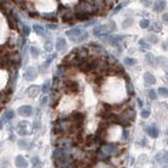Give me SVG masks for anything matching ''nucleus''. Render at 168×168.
I'll return each instance as SVG.
<instances>
[{
  "instance_id": "obj_1",
  "label": "nucleus",
  "mask_w": 168,
  "mask_h": 168,
  "mask_svg": "<svg viewBox=\"0 0 168 168\" xmlns=\"http://www.w3.org/2000/svg\"><path fill=\"white\" fill-rule=\"evenodd\" d=\"M71 123L69 120H60L56 124V131L58 133H66L71 129Z\"/></svg>"
},
{
  "instance_id": "obj_2",
  "label": "nucleus",
  "mask_w": 168,
  "mask_h": 168,
  "mask_svg": "<svg viewBox=\"0 0 168 168\" xmlns=\"http://www.w3.org/2000/svg\"><path fill=\"white\" fill-rule=\"evenodd\" d=\"M101 151H103L107 157H108V155H113L118 153V151H119V146L116 145V144H105L104 146H102Z\"/></svg>"
},
{
  "instance_id": "obj_3",
  "label": "nucleus",
  "mask_w": 168,
  "mask_h": 168,
  "mask_svg": "<svg viewBox=\"0 0 168 168\" xmlns=\"http://www.w3.org/2000/svg\"><path fill=\"white\" fill-rule=\"evenodd\" d=\"M133 118H135V111H133V109H127V111L122 115L121 121L123 122L125 125L126 124L128 125V124L133 120Z\"/></svg>"
},
{
  "instance_id": "obj_4",
  "label": "nucleus",
  "mask_w": 168,
  "mask_h": 168,
  "mask_svg": "<svg viewBox=\"0 0 168 168\" xmlns=\"http://www.w3.org/2000/svg\"><path fill=\"white\" fill-rule=\"evenodd\" d=\"M23 78H24L27 81H34V80L37 78V71H36L35 67L31 66L25 71V73L23 74Z\"/></svg>"
},
{
  "instance_id": "obj_5",
  "label": "nucleus",
  "mask_w": 168,
  "mask_h": 168,
  "mask_svg": "<svg viewBox=\"0 0 168 168\" xmlns=\"http://www.w3.org/2000/svg\"><path fill=\"white\" fill-rule=\"evenodd\" d=\"M18 113H19L21 117H29L33 113V107L29 106V105H22L18 108Z\"/></svg>"
},
{
  "instance_id": "obj_6",
  "label": "nucleus",
  "mask_w": 168,
  "mask_h": 168,
  "mask_svg": "<svg viewBox=\"0 0 168 168\" xmlns=\"http://www.w3.org/2000/svg\"><path fill=\"white\" fill-rule=\"evenodd\" d=\"M113 27H111V25H99V27H96L95 29H94V35L95 36H100L102 35V34L106 33V32H109V31H113Z\"/></svg>"
},
{
  "instance_id": "obj_7",
  "label": "nucleus",
  "mask_w": 168,
  "mask_h": 168,
  "mask_svg": "<svg viewBox=\"0 0 168 168\" xmlns=\"http://www.w3.org/2000/svg\"><path fill=\"white\" fill-rule=\"evenodd\" d=\"M83 32H84V29H81V27H75V29H69L67 32H65V34H66L67 37L71 38V40H74L75 38H77L78 36L81 35Z\"/></svg>"
},
{
  "instance_id": "obj_8",
  "label": "nucleus",
  "mask_w": 168,
  "mask_h": 168,
  "mask_svg": "<svg viewBox=\"0 0 168 168\" xmlns=\"http://www.w3.org/2000/svg\"><path fill=\"white\" fill-rule=\"evenodd\" d=\"M65 88L67 89V91H71V93H77L79 91V84L76 81H66L64 83Z\"/></svg>"
},
{
  "instance_id": "obj_9",
  "label": "nucleus",
  "mask_w": 168,
  "mask_h": 168,
  "mask_svg": "<svg viewBox=\"0 0 168 168\" xmlns=\"http://www.w3.org/2000/svg\"><path fill=\"white\" fill-rule=\"evenodd\" d=\"M39 91H40V87L38 86V85H32V86H29V88H27V96H29V98L34 99V98H36L39 95Z\"/></svg>"
},
{
  "instance_id": "obj_10",
  "label": "nucleus",
  "mask_w": 168,
  "mask_h": 168,
  "mask_svg": "<svg viewBox=\"0 0 168 168\" xmlns=\"http://www.w3.org/2000/svg\"><path fill=\"white\" fill-rule=\"evenodd\" d=\"M15 165L17 166L18 168H27L29 163H27V161L25 160L24 157H22V155H17L15 159Z\"/></svg>"
},
{
  "instance_id": "obj_11",
  "label": "nucleus",
  "mask_w": 168,
  "mask_h": 168,
  "mask_svg": "<svg viewBox=\"0 0 168 168\" xmlns=\"http://www.w3.org/2000/svg\"><path fill=\"white\" fill-rule=\"evenodd\" d=\"M27 127H29V122L22 121L18 124V133L20 136L27 135Z\"/></svg>"
},
{
  "instance_id": "obj_12",
  "label": "nucleus",
  "mask_w": 168,
  "mask_h": 168,
  "mask_svg": "<svg viewBox=\"0 0 168 168\" xmlns=\"http://www.w3.org/2000/svg\"><path fill=\"white\" fill-rule=\"evenodd\" d=\"M66 40L63 37H59L56 41V49L57 52H62L64 51V49L66 47Z\"/></svg>"
},
{
  "instance_id": "obj_13",
  "label": "nucleus",
  "mask_w": 168,
  "mask_h": 168,
  "mask_svg": "<svg viewBox=\"0 0 168 168\" xmlns=\"http://www.w3.org/2000/svg\"><path fill=\"white\" fill-rule=\"evenodd\" d=\"M155 160H157L158 163L161 164V165H165V164L168 163V155L165 153H161L155 155Z\"/></svg>"
},
{
  "instance_id": "obj_14",
  "label": "nucleus",
  "mask_w": 168,
  "mask_h": 168,
  "mask_svg": "<svg viewBox=\"0 0 168 168\" xmlns=\"http://www.w3.org/2000/svg\"><path fill=\"white\" fill-rule=\"evenodd\" d=\"M147 131H148V135L150 136L151 138H158L159 137V129H158V127L155 125L150 126Z\"/></svg>"
},
{
  "instance_id": "obj_15",
  "label": "nucleus",
  "mask_w": 168,
  "mask_h": 168,
  "mask_svg": "<svg viewBox=\"0 0 168 168\" xmlns=\"http://www.w3.org/2000/svg\"><path fill=\"white\" fill-rule=\"evenodd\" d=\"M87 38H88V34L84 31L81 35L78 36L77 38H75V39L71 40V41L75 42V43H80V42H83V41H85V40H87Z\"/></svg>"
},
{
  "instance_id": "obj_16",
  "label": "nucleus",
  "mask_w": 168,
  "mask_h": 168,
  "mask_svg": "<svg viewBox=\"0 0 168 168\" xmlns=\"http://www.w3.org/2000/svg\"><path fill=\"white\" fill-rule=\"evenodd\" d=\"M33 29H34V32H35L37 35H39V36H44V34H45V32H44V29L41 27V25H39V24H34L33 25Z\"/></svg>"
},
{
  "instance_id": "obj_17",
  "label": "nucleus",
  "mask_w": 168,
  "mask_h": 168,
  "mask_svg": "<svg viewBox=\"0 0 168 168\" xmlns=\"http://www.w3.org/2000/svg\"><path fill=\"white\" fill-rule=\"evenodd\" d=\"M165 7V1L164 0H158L157 2H155V7H153V10L157 12H160Z\"/></svg>"
},
{
  "instance_id": "obj_18",
  "label": "nucleus",
  "mask_w": 168,
  "mask_h": 168,
  "mask_svg": "<svg viewBox=\"0 0 168 168\" xmlns=\"http://www.w3.org/2000/svg\"><path fill=\"white\" fill-rule=\"evenodd\" d=\"M29 54H31V56L33 58H38L39 57V55H40V51H39V49L38 47H36V46H31L29 47Z\"/></svg>"
},
{
  "instance_id": "obj_19",
  "label": "nucleus",
  "mask_w": 168,
  "mask_h": 168,
  "mask_svg": "<svg viewBox=\"0 0 168 168\" xmlns=\"http://www.w3.org/2000/svg\"><path fill=\"white\" fill-rule=\"evenodd\" d=\"M59 145L61 148H67V147H69V145H71V141H69V139L63 138V139H61L59 141Z\"/></svg>"
},
{
  "instance_id": "obj_20",
  "label": "nucleus",
  "mask_w": 168,
  "mask_h": 168,
  "mask_svg": "<svg viewBox=\"0 0 168 168\" xmlns=\"http://www.w3.org/2000/svg\"><path fill=\"white\" fill-rule=\"evenodd\" d=\"M56 56H57V54H53L52 56H49V58H47L46 61H45L44 63H43V66H42V67H43L44 69H46L47 67L49 66V64L52 63V61H53V60L56 58Z\"/></svg>"
},
{
  "instance_id": "obj_21",
  "label": "nucleus",
  "mask_w": 168,
  "mask_h": 168,
  "mask_svg": "<svg viewBox=\"0 0 168 168\" xmlns=\"http://www.w3.org/2000/svg\"><path fill=\"white\" fill-rule=\"evenodd\" d=\"M144 80L147 84H153L155 82V79L151 75H149L148 73H146V75L144 76Z\"/></svg>"
},
{
  "instance_id": "obj_22",
  "label": "nucleus",
  "mask_w": 168,
  "mask_h": 168,
  "mask_svg": "<svg viewBox=\"0 0 168 168\" xmlns=\"http://www.w3.org/2000/svg\"><path fill=\"white\" fill-rule=\"evenodd\" d=\"M14 117H15V111H7V113H4V119L5 120H12L14 119Z\"/></svg>"
},
{
  "instance_id": "obj_23",
  "label": "nucleus",
  "mask_w": 168,
  "mask_h": 168,
  "mask_svg": "<svg viewBox=\"0 0 168 168\" xmlns=\"http://www.w3.org/2000/svg\"><path fill=\"white\" fill-rule=\"evenodd\" d=\"M44 49H45V51L49 52V53L52 52V49H53V42H52L51 40H47L44 43Z\"/></svg>"
},
{
  "instance_id": "obj_24",
  "label": "nucleus",
  "mask_w": 168,
  "mask_h": 168,
  "mask_svg": "<svg viewBox=\"0 0 168 168\" xmlns=\"http://www.w3.org/2000/svg\"><path fill=\"white\" fill-rule=\"evenodd\" d=\"M49 88H51V81H45L44 84H43V86H42V91L44 94H46L49 91Z\"/></svg>"
},
{
  "instance_id": "obj_25",
  "label": "nucleus",
  "mask_w": 168,
  "mask_h": 168,
  "mask_svg": "<svg viewBox=\"0 0 168 168\" xmlns=\"http://www.w3.org/2000/svg\"><path fill=\"white\" fill-rule=\"evenodd\" d=\"M124 63H125L126 65L131 66V65H135L137 62H136V60L133 59V58H125V59H124Z\"/></svg>"
},
{
  "instance_id": "obj_26",
  "label": "nucleus",
  "mask_w": 168,
  "mask_h": 168,
  "mask_svg": "<svg viewBox=\"0 0 168 168\" xmlns=\"http://www.w3.org/2000/svg\"><path fill=\"white\" fill-rule=\"evenodd\" d=\"M18 145H19L20 148H27V141L24 139H21L18 141Z\"/></svg>"
},
{
  "instance_id": "obj_27",
  "label": "nucleus",
  "mask_w": 168,
  "mask_h": 168,
  "mask_svg": "<svg viewBox=\"0 0 168 168\" xmlns=\"http://www.w3.org/2000/svg\"><path fill=\"white\" fill-rule=\"evenodd\" d=\"M131 24H133V19L128 18V19L124 20V22H123V27H124V29H126V27H130Z\"/></svg>"
},
{
  "instance_id": "obj_28",
  "label": "nucleus",
  "mask_w": 168,
  "mask_h": 168,
  "mask_svg": "<svg viewBox=\"0 0 168 168\" xmlns=\"http://www.w3.org/2000/svg\"><path fill=\"white\" fill-rule=\"evenodd\" d=\"M22 32H23V34L24 35H29V33H31V27H29V25H27V24H23L22 25Z\"/></svg>"
},
{
  "instance_id": "obj_29",
  "label": "nucleus",
  "mask_w": 168,
  "mask_h": 168,
  "mask_svg": "<svg viewBox=\"0 0 168 168\" xmlns=\"http://www.w3.org/2000/svg\"><path fill=\"white\" fill-rule=\"evenodd\" d=\"M140 25H141V27H143V29H146V27H149L148 20L142 19L141 21H140Z\"/></svg>"
},
{
  "instance_id": "obj_30",
  "label": "nucleus",
  "mask_w": 168,
  "mask_h": 168,
  "mask_svg": "<svg viewBox=\"0 0 168 168\" xmlns=\"http://www.w3.org/2000/svg\"><path fill=\"white\" fill-rule=\"evenodd\" d=\"M159 94L161 96H163V97H168V91L166 88H164V87L159 89Z\"/></svg>"
},
{
  "instance_id": "obj_31",
  "label": "nucleus",
  "mask_w": 168,
  "mask_h": 168,
  "mask_svg": "<svg viewBox=\"0 0 168 168\" xmlns=\"http://www.w3.org/2000/svg\"><path fill=\"white\" fill-rule=\"evenodd\" d=\"M47 102H49V98H47V97H43L41 99V101H40V105H41V106H44V105L47 103Z\"/></svg>"
},
{
  "instance_id": "obj_32",
  "label": "nucleus",
  "mask_w": 168,
  "mask_h": 168,
  "mask_svg": "<svg viewBox=\"0 0 168 168\" xmlns=\"http://www.w3.org/2000/svg\"><path fill=\"white\" fill-rule=\"evenodd\" d=\"M149 98L150 99H153V100H155L157 99V95H155V91H149Z\"/></svg>"
},
{
  "instance_id": "obj_33",
  "label": "nucleus",
  "mask_w": 168,
  "mask_h": 168,
  "mask_svg": "<svg viewBox=\"0 0 168 168\" xmlns=\"http://www.w3.org/2000/svg\"><path fill=\"white\" fill-rule=\"evenodd\" d=\"M149 113H149V111H146V109H145V111H143L141 113V116H142L143 118H145V119H146V118H148V117H149Z\"/></svg>"
},
{
  "instance_id": "obj_34",
  "label": "nucleus",
  "mask_w": 168,
  "mask_h": 168,
  "mask_svg": "<svg viewBox=\"0 0 168 168\" xmlns=\"http://www.w3.org/2000/svg\"><path fill=\"white\" fill-rule=\"evenodd\" d=\"M47 27H49V29H58V25L57 24H47Z\"/></svg>"
},
{
  "instance_id": "obj_35",
  "label": "nucleus",
  "mask_w": 168,
  "mask_h": 168,
  "mask_svg": "<svg viewBox=\"0 0 168 168\" xmlns=\"http://www.w3.org/2000/svg\"><path fill=\"white\" fill-rule=\"evenodd\" d=\"M163 19L165 20L166 22H168V14H164V15H163Z\"/></svg>"
},
{
  "instance_id": "obj_36",
  "label": "nucleus",
  "mask_w": 168,
  "mask_h": 168,
  "mask_svg": "<svg viewBox=\"0 0 168 168\" xmlns=\"http://www.w3.org/2000/svg\"><path fill=\"white\" fill-rule=\"evenodd\" d=\"M32 161H33L34 165H36V164L38 163V158H33V159H32Z\"/></svg>"
},
{
  "instance_id": "obj_37",
  "label": "nucleus",
  "mask_w": 168,
  "mask_h": 168,
  "mask_svg": "<svg viewBox=\"0 0 168 168\" xmlns=\"http://www.w3.org/2000/svg\"><path fill=\"white\" fill-rule=\"evenodd\" d=\"M1 128H2V122H1V120H0V130H1Z\"/></svg>"
}]
</instances>
